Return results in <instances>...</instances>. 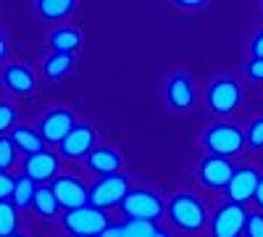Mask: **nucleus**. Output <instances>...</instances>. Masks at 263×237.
Instances as JSON below:
<instances>
[{
	"mask_svg": "<svg viewBox=\"0 0 263 237\" xmlns=\"http://www.w3.org/2000/svg\"><path fill=\"white\" fill-rule=\"evenodd\" d=\"M166 216H168L174 229H179L184 234H197L208 224L205 203L197 198L195 192H187V190L171 195V200L166 203Z\"/></svg>",
	"mask_w": 263,
	"mask_h": 237,
	"instance_id": "nucleus-1",
	"label": "nucleus"
},
{
	"mask_svg": "<svg viewBox=\"0 0 263 237\" xmlns=\"http://www.w3.org/2000/svg\"><path fill=\"white\" fill-rule=\"evenodd\" d=\"M203 148L208 150V156H216V158H232L237 156L242 148H248V137H245V129L237 126V124H229V121H216L211 124L203 137H200Z\"/></svg>",
	"mask_w": 263,
	"mask_h": 237,
	"instance_id": "nucleus-2",
	"label": "nucleus"
},
{
	"mask_svg": "<svg viewBox=\"0 0 263 237\" xmlns=\"http://www.w3.org/2000/svg\"><path fill=\"white\" fill-rule=\"evenodd\" d=\"M245 93H242V84H239L232 74H221L216 77L208 90H205V105L208 111L216 114V116H229L239 108V103H242Z\"/></svg>",
	"mask_w": 263,
	"mask_h": 237,
	"instance_id": "nucleus-3",
	"label": "nucleus"
},
{
	"mask_svg": "<svg viewBox=\"0 0 263 237\" xmlns=\"http://www.w3.org/2000/svg\"><path fill=\"white\" fill-rule=\"evenodd\" d=\"M121 213L129 219H137V222H153L156 224L163 213H166V203L158 195L156 190H147V187H132L129 195L121 203Z\"/></svg>",
	"mask_w": 263,
	"mask_h": 237,
	"instance_id": "nucleus-4",
	"label": "nucleus"
},
{
	"mask_svg": "<svg viewBox=\"0 0 263 237\" xmlns=\"http://www.w3.org/2000/svg\"><path fill=\"white\" fill-rule=\"evenodd\" d=\"M61 227L71 237H100L103 229L108 227V216L103 208L90 203V206H82L74 211H66L61 216Z\"/></svg>",
	"mask_w": 263,
	"mask_h": 237,
	"instance_id": "nucleus-5",
	"label": "nucleus"
},
{
	"mask_svg": "<svg viewBox=\"0 0 263 237\" xmlns=\"http://www.w3.org/2000/svg\"><path fill=\"white\" fill-rule=\"evenodd\" d=\"M248 208L242 203H221L213 216H211V237H239L245 234V224H248Z\"/></svg>",
	"mask_w": 263,
	"mask_h": 237,
	"instance_id": "nucleus-6",
	"label": "nucleus"
},
{
	"mask_svg": "<svg viewBox=\"0 0 263 237\" xmlns=\"http://www.w3.org/2000/svg\"><path fill=\"white\" fill-rule=\"evenodd\" d=\"M129 177L126 174H108V177H100L92 187H90V203L98 206V208H114L124 203V198L129 195Z\"/></svg>",
	"mask_w": 263,
	"mask_h": 237,
	"instance_id": "nucleus-7",
	"label": "nucleus"
},
{
	"mask_svg": "<svg viewBox=\"0 0 263 237\" xmlns=\"http://www.w3.org/2000/svg\"><path fill=\"white\" fill-rule=\"evenodd\" d=\"M77 126V116L71 108H50L42 114V119L37 121V129L42 140H45V145H61L66 137L71 135V129Z\"/></svg>",
	"mask_w": 263,
	"mask_h": 237,
	"instance_id": "nucleus-8",
	"label": "nucleus"
},
{
	"mask_svg": "<svg viewBox=\"0 0 263 237\" xmlns=\"http://www.w3.org/2000/svg\"><path fill=\"white\" fill-rule=\"evenodd\" d=\"M195 100H197V93H195V82L187 71H174L168 79H166V103L171 111L177 114H187L195 108Z\"/></svg>",
	"mask_w": 263,
	"mask_h": 237,
	"instance_id": "nucleus-9",
	"label": "nucleus"
},
{
	"mask_svg": "<svg viewBox=\"0 0 263 237\" xmlns=\"http://www.w3.org/2000/svg\"><path fill=\"white\" fill-rule=\"evenodd\" d=\"M232 177H234V166L229 163V158L205 156L197 163V182L205 190H227Z\"/></svg>",
	"mask_w": 263,
	"mask_h": 237,
	"instance_id": "nucleus-10",
	"label": "nucleus"
},
{
	"mask_svg": "<svg viewBox=\"0 0 263 237\" xmlns=\"http://www.w3.org/2000/svg\"><path fill=\"white\" fill-rule=\"evenodd\" d=\"M50 187H53V192H55L58 203H61L66 211L90 206V187H87L79 177H74V174H61Z\"/></svg>",
	"mask_w": 263,
	"mask_h": 237,
	"instance_id": "nucleus-11",
	"label": "nucleus"
},
{
	"mask_svg": "<svg viewBox=\"0 0 263 237\" xmlns=\"http://www.w3.org/2000/svg\"><path fill=\"white\" fill-rule=\"evenodd\" d=\"M95 150V129L90 124H77L71 135L58 145V153L66 161H82Z\"/></svg>",
	"mask_w": 263,
	"mask_h": 237,
	"instance_id": "nucleus-12",
	"label": "nucleus"
},
{
	"mask_svg": "<svg viewBox=\"0 0 263 237\" xmlns=\"http://www.w3.org/2000/svg\"><path fill=\"white\" fill-rule=\"evenodd\" d=\"M21 171L32 182H55L61 177V158L53 150H42L37 156H27L21 163Z\"/></svg>",
	"mask_w": 263,
	"mask_h": 237,
	"instance_id": "nucleus-13",
	"label": "nucleus"
},
{
	"mask_svg": "<svg viewBox=\"0 0 263 237\" xmlns=\"http://www.w3.org/2000/svg\"><path fill=\"white\" fill-rule=\"evenodd\" d=\"M258 185H260L258 169H253V166H239V169H234V177H232V182H229V187H227V198H229L232 203H242V206H245L248 200H253Z\"/></svg>",
	"mask_w": 263,
	"mask_h": 237,
	"instance_id": "nucleus-14",
	"label": "nucleus"
},
{
	"mask_svg": "<svg viewBox=\"0 0 263 237\" xmlns=\"http://www.w3.org/2000/svg\"><path fill=\"white\" fill-rule=\"evenodd\" d=\"M87 169L95 171L100 177H108V174H121V166H124V158L116 148H108V145H98L90 156L84 158Z\"/></svg>",
	"mask_w": 263,
	"mask_h": 237,
	"instance_id": "nucleus-15",
	"label": "nucleus"
},
{
	"mask_svg": "<svg viewBox=\"0 0 263 237\" xmlns=\"http://www.w3.org/2000/svg\"><path fill=\"white\" fill-rule=\"evenodd\" d=\"M3 84L13 95H32L37 87V77L24 63H11V66L3 69Z\"/></svg>",
	"mask_w": 263,
	"mask_h": 237,
	"instance_id": "nucleus-16",
	"label": "nucleus"
},
{
	"mask_svg": "<svg viewBox=\"0 0 263 237\" xmlns=\"http://www.w3.org/2000/svg\"><path fill=\"white\" fill-rule=\"evenodd\" d=\"M11 140L16 142L18 153H24V156H37V153L45 150V140H42L40 129L37 126H29V124H18L13 132H11Z\"/></svg>",
	"mask_w": 263,
	"mask_h": 237,
	"instance_id": "nucleus-17",
	"label": "nucleus"
},
{
	"mask_svg": "<svg viewBox=\"0 0 263 237\" xmlns=\"http://www.w3.org/2000/svg\"><path fill=\"white\" fill-rule=\"evenodd\" d=\"M48 45L53 53H69L74 56L82 48V32L77 27H55L48 34Z\"/></svg>",
	"mask_w": 263,
	"mask_h": 237,
	"instance_id": "nucleus-18",
	"label": "nucleus"
},
{
	"mask_svg": "<svg viewBox=\"0 0 263 237\" xmlns=\"http://www.w3.org/2000/svg\"><path fill=\"white\" fill-rule=\"evenodd\" d=\"M34 8L42 21H61L77 13L74 0H40V3H34Z\"/></svg>",
	"mask_w": 263,
	"mask_h": 237,
	"instance_id": "nucleus-19",
	"label": "nucleus"
},
{
	"mask_svg": "<svg viewBox=\"0 0 263 237\" xmlns=\"http://www.w3.org/2000/svg\"><path fill=\"white\" fill-rule=\"evenodd\" d=\"M74 66H77L74 56H69V53H53V56H48L45 61H42V74H45L50 82H55V79L69 77L74 71Z\"/></svg>",
	"mask_w": 263,
	"mask_h": 237,
	"instance_id": "nucleus-20",
	"label": "nucleus"
},
{
	"mask_svg": "<svg viewBox=\"0 0 263 237\" xmlns=\"http://www.w3.org/2000/svg\"><path fill=\"white\" fill-rule=\"evenodd\" d=\"M34 213L40 219H58L61 216V203H58V198H55V192H53V187H40L37 190V198H34Z\"/></svg>",
	"mask_w": 263,
	"mask_h": 237,
	"instance_id": "nucleus-21",
	"label": "nucleus"
},
{
	"mask_svg": "<svg viewBox=\"0 0 263 237\" xmlns=\"http://www.w3.org/2000/svg\"><path fill=\"white\" fill-rule=\"evenodd\" d=\"M37 182H32L29 177H24L21 174L18 179H16V192H13V206L16 208H32L34 206V198H37Z\"/></svg>",
	"mask_w": 263,
	"mask_h": 237,
	"instance_id": "nucleus-22",
	"label": "nucleus"
},
{
	"mask_svg": "<svg viewBox=\"0 0 263 237\" xmlns=\"http://www.w3.org/2000/svg\"><path fill=\"white\" fill-rule=\"evenodd\" d=\"M16 227H18V208L11 200H3L0 203V237L16 234Z\"/></svg>",
	"mask_w": 263,
	"mask_h": 237,
	"instance_id": "nucleus-23",
	"label": "nucleus"
},
{
	"mask_svg": "<svg viewBox=\"0 0 263 237\" xmlns=\"http://www.w3.org/2000/svg\"><path fill=\"white\" fill-rule=\"evenodd\" d=\"M16 161H18V148L11 140V135H3V137H0V169L8 171Z\"/></svg>",
	"mask_w": 263,
	"mask_h": 237,
	"instance_id": "nucleus-24",
	"label": "nucleus"
},
{
	"mask_svg": "<svg viewBox=\"0 0 263 237\" xmlns=\"http://www.w3.org/2000/svg\"><path fill=\"white\" fill-rule=\"evenodd\" d=\"M16 119H18L16 105H13V103H8V100L0 103V132H3V135L13 132V129L18 126V124H16Z\"/></svg>",
	"mask_w": 263,
	"mask_h": 237,
	"instance_id": "nucleus-25",
	"label": "nucleus"
},
{
	"mask_svg": "<svg viewBox=\"0 0 263 237\" xmlns=\"http://www.w3.org/2000/svg\"><path fill=\"white\" fill-rule=\"evenodd\" d=\"M245 137H248V148H250V150H263V114L255 116V119L248 124Z\"/></svg>",
	"mask_w": 263,
	"mask_h": 237,
	"instance_id": "nucleus-26",
	"label": "nucleus"
},
{
	"mask_svg": "<svg viewBox=\"0 0 263 237\" xmlns=\"http://www.w3.org/2000/svg\"><path fill=\"white\" fill-rule=\"evenodd\" d=\"M156 224L153 222H137V219H129L124 224V237H156Z\"/></svg>",
	"mask_w": 263,
	"mask_h": 237,
	"instance_id": "nucleus-27",
	"label": "nucleus"
},
{
	"mask_svg": "<svg viewBox=\"0 0 263 237\" xmlns=\"http://www.w3.org/2000/svg\"><path fill=\"white\" fill-rule=\"evenodd\" d=\"M13 192H16V179L11 177V171H3L0 174V203L13 200Z\"/></svg>",
	"mask_w": 263,
	"mask_h": 237,
	"instance_id": "nucleus-28",
	"label": "nucleus"
},
{
	"mask_svg": "<svg viewBox=\"0 0 263 237\" xmlns=\"http://www.w3.org/2000/svg\"><path fill=\"white\" fill-rule=\"evenodd\" d=\"M245 237H263V213H250L245 224Z\"/></svg>",
	"mask_w": 263,
	"mask_h": 237,
	"instance_id": "nucleus-29",
	"label": "nucleus"
},
{
	"mask_svg": "<svg viewBox=\"0 0 263 237\" xmlns=\"http://www.w3.org/2000/svg\"><path fill=\"white\" fill-rule=\"evenodd\" d=\"M245 74L253 79V82H263V58H250L245 63Z\"/></svg>",
	"mask_w": 263,
	"mask_h": 237,
	"instance_id": "nucleus-30",
	"label": "nucleus"
},
{
	"mask_svg": "<svg viewBox=\"0 0 263 237\" xmlns=\"http://www.w3.org/2000/svg\"><path fill=\"white\" fill-rule=\"evenodd\" d=\"M250 53H253V58H263V29L253 34V40H250Z\"/></svg>",
	"mask_w": 263,
	"mask_h": 237,
	"instance_id": "nucleus-31",
	"label": "nucleus"
},
{
	"mask_svg": "<svg viewBox=\"0 0 263 237\" xmlns=\"http://www.w3.org/2000/svg\"><path fill=\"white\" fill-rule=\"evenodd\" d=\"M174 6H177V8H184V11H197V8H205L203 0H177Z\"/></svg>",
	"mask_w": 263,
	"mask_h": 237,
	"instance_id": "nucleus-32",
	"label": "nucleus"
},
{
	"mask_svg": "<svg viewBox=\"0 0 263 237\" xmlns=\"http://www.w3.org/2000/svg\"><path fill=\"white\" fill-rule=\"evenodd\" d=\"M100 237H124V224H108Z\"/></svg>",
	"mask_w": 263,
	"mask_h": 237,
	"instance_id": "nucleus-33",
	"label": "nucleus"
},
{
	"mask_svg": "<svg viewBox=\"0 0 263 237\" xmlns=\"http://www.w3.org/2000/svg\"><path fill=\"white\" fill-rule=\"evenodd\" d=\"M253 203H255V206H258V211L263 213V177H260V185H258L255 195H253Z\"/></svg>",
	"mask_w": 263,
	"mask_h": 237,
	"instance_id": "nucleus-34",
	"label": "nucleus"
},
{
	"mask_svg": "<svg viewBox=\"0 0 263 237\" xmlns=\"http://www.w3.org/2000/svg\"><path fill=\"white\" fill-rule=\"evenodd\" d=\"M0 56H3V58L8 56V45H6V34L0 37Z\"/></svg>",
	"mask_w": 263,
	"mask_h": 237,
	"instance_id": "nucleus-35",
	"label": "nucleus"
},
{
	"mask_svg": "<svg viewBox=\"0 0 263 237\" xmlns=\"http://www.w3.org/2000/svg\"><path fill=\"white\" fill-rule=\"evenodd\" d=\"M156 237H171V234H168L163 227H158V229H156Z\"/></svg>",
	"mask_w": 263,
	"mask_h": 237,
	"instance_id": "nucleus-36",
	"label": "nucleus"
},
{
	"mask_svg": "<svg viewBox=\"0 0 263 237\" xmlns=\"http://www.w3.org/2000/svg\"><path fill=\"white\" fill-rule=\"evenodd\" d=\"M11 237H27V234H18V232H16V234H11Z\"/></svg>",
	"mask_w": 263,
	"mask_h": 237,
	"instance_id": "nucleus-37",
	"label": "nucleus"
},
{
	"mask_svg": "<svg viewBox=\"0 0 263 237\" xmlns=\"http://www.w3.org/2000/svg\"><path fill=\"white\" fill-rule=\"evenodd\" d=\"M260 13H263V3H260Z\"/></svg>",
	"mask_w": 263,
	"mask_h": 237,
	"instance_id": "nucleus-38",
	"label": "nucleus"
}]
</instances>
